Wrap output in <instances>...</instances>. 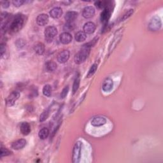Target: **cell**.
Returning a JSON list of instances; mask_svg holds the SVG:
<instances>
[{
  "label": "cell",
  "mask_w": 163,
  "mask_h": 163,
  "mask_svg": "<svg viewBox=\"0 0 163 163\" xmlns=\"http://www.w3.org/2000/svg\"><path fill=\"white\" fill-rule=\"evenodd\" d=\"M25 23V17L23 15H17L10 20L8 29L12 33H17L22 28Z\"/></svg>",
  "instance_id": "obj_1"
},
{
  "label": "cell",
  "mask_w": 163,
  "mask_h": 163,
  "mask_svg": "<svg viewBox=\"0 0 163 163\" xmlns=\"http://www.w3.org/2000/svg\"><path fill=\"white\" fill-rule=\"evenodd\" d=\"M91 48L89 46H88L87 43L84 44L82 46L81 50L77 54H76L75 57H74L75 63L77 65H80V64L84 62L88 57L89 55Z\"/></svg>",
  "instance_id": "obj_2"
},
{
  "label": "cell",
  "mask_w": 163,
  "mask_h": 163,
  "mask_svg": "<svg viewBox=\"0 0 163 163\" xmlns=\"http://www.w3.org/2000/svg\"><path fill=\"white\" fill-rule=\"evenodd\" d=\"M112 1H108V4L106 7L103 10V12L101 13L100 16V20L101 22L104 24V25H106L108 24V21L111 17V14L113 12V8L112 7Z\"/></svg>",
  "instance_id": "obj_3"
},
{
  "label": "cell",
  "mask_w": 163,
  "mask_h": 163,
  "mask_svg": "<svg viewBox=\"0 0 163 163\" xmlns=\"http://www.w3.org/2000/svg\"><path fill=\"white\" fill-rule=\"evenodd\" d=\"M82 145V143L80 141H78L76 143L75 146H74L72 155V161L73 162L78 163L80 162L81 157Z\"/></svg>",
  "instance_id": "obj_4"
},
{
  "label": "cell",
  "mask_w": 163,
  "mask_h": 163,
  "mask_svg": "<svg viewBox=\"0 0 163 163\" xmlns=\"http://www.w3.org/2000/svg\"><path fill=\"white\" fill-rule=\"evenodd\" d=\"M57 34V29L55 26H48L45 29V40L48 43H51L52 42L54 38L55 37Z\"/></svg>",
  "instance_id": "obj_5"
},
{
  "label": "cell",
  "mask_w": 163,
  "mask_h": 163,
  "mask_svg": "<svg viewBox=\"0 0 163 163\" xmlns=\"http://www.w3.org/2000/svg\"><path fill=\"white\" fill-rule=\"evenodd\" d=\"M162 22L159 17L155 16L153 17L149 24V28L152 31H157L161 28Z\"/></svg>",
  "instance_id": "obj_6"
},
{
  "label": "cell",
  "mask_w": 163,
  "mask_h": 163,
  "mask_svg": "<svg viewBox=\"0 0 163 163\" xmlns=\"http://www.w3.org/2000/svg\"><path fill=\"white\" fill-rule=\"evenodd\" d=\"M19 97H20V93L19 92L17 91L12 92L10 94L6 100L7 105L8 106H12L15 103H16V101L19 98Z\"/></svg>",
  "instance_id": "obj_7"
},
{
  "label": "cell",
  "mask_w": 163,
  "mask_h": 163,
  "mask_svg": "<svg viewBox=\"0 0 163 163\" xmlns=\"http://www.w3.org/2000/svg\"><path fill=\"white\" fill-rule=\"evenodd\" d=\"M70 52H69V51L64 50L61 51V52H59L57 55V61L59 63H61V64L65 63L68 61L69 58H70Z\"/></svg>",
  "instance_id": "obj_8"
},
{
  "label": "cell",
  "mask_w": 163,
  "mask_h": 163,
  "mask_svg": "<svg viewBox=\"0 0 163 163\" xmlns=\"http://www.w3.org/2000/svg\"><path fill=\"white\" fill-rule=\"evenodd\" d=\"M95 14V9L92 6H87L83 9L82 16L85 19H91Z\"/></svg>",
  "instance_id": "obj_9"
},
{
  "label": "cell",
  "mask_w": 163,
  "mask_h": 163,
  "mask_svg": "<svg viewBox=\"0 0 163 163\" xmlns=\"http://www.w3.org/2000/svg\"><path fill=\"white\" fill-rule=\"evenodd\" d=\"M106 123V118L101 116L95 117V118H93L92 120L91 121V125L95 127L102 126L105 124Z\"/></svg>",
  "instance_id": "obj_10"
},
{
  "label": "cell",
  "mask_w": 163,
  "mask_h": 163,
  "mask_svg": "<svg viewBox=\"0 0 163 163\" xmlns=\"http://www.w3.org/2000/svg\"><path fill=\"white\" fill-rule=\"evenodd\" d=\"M49 18L47 14L42 13L37 17L36 18V22L38 25L39 26H44L48 22Z\"/></svg>",
  "instance_id": "obj_11"
},
{
  "label": "cell",
  "mask_w": 163,
  "mask_h": 163,
  "mask_svg": "<svg viewBox=\"0 0 163 163\" xmlns=\"http://www.w3.org/2000/svg\"><path fill=\"white\" fill-rule=\"evenodd\" d=\"M96 25L95 24L92 22H88L86 23L83 26V32H84L86 34H92L96 30Z\"/></svg>",
  "instance_id": "obj_12"
},
{
  "label": "cell",
  "mask_w": 163,
  "mask_h": 163,
  "mask_svg": "<svg viewBox=\"0 0 163 163\" xmlns=\"http://www.w3.org/2000/svg\"><path fill=\"white\" fill-rule=\"evenodd\" d=\"M59 39H60V42L63 44L67 45V44H69L71 42L72 36L70 33L64 32L60 34V36H59Z\"/></svg>",
  "instance_id": "obj_13"
},
{
  "label": "cell",
  "mask_w": 163,
  "mask_h": 163,
  "mask_svg": "<svg viewBox=\"0 0 163 163\" xmlns=\"http://www.w3.org/2000/svg\"><path fill=\"white\" fill-rule=\"evenodd\" d=\"M113 87V82L112 79L110 78H108L104 81L102 86L103 91L106 92H108L112 90Z\"/></svg>",
  "instance_id": "obj_14"
},
{
  "label": "cell",
  "mask_w": 163,
  "mask_h": 163,
  "mask_svg": "<svg viewBox=\"0 0 163 163\" xmlns=\"http://www.w3.org/2000/svg\"><path fill=\"white\" fill-rule=\"evenodd\" d=\"M26 140L25 139H20L12 143V148L14 150H21L26 146Z\"/></svg>",
  "instance_id": "obj_15"
},
{
  "label": "cell",
  "mask_w": 163,
  "mask_h": 163,
  "mask_svg": "<svg viewBox=\"0 0 163 163\" xmlns=\"http://www.w3.org/2000/svg\"><path fill=\"white\" fill-rule=\"evenodd\" d=\"M63 15V10L60 7H54L50 12V16L53 19L60 18Z\"/></svg>",
  "instance_id": "obj_16"
},
{
  "label": "cell",
  "mask_w": 163,
  "mask_h": 163,
  "mask_svg": "<svg viewBox=\"0 0 163 163\" xmlns=\"http://www.w3.org/2000/svg\"><path fill=\"white\" fill-rule=\"evenodd\" d=\"M20 131L23 135H28L31 132V126L29 123L26 122H22L21 126H20Z\"/></svg>",
  "instance_id": "obj_17"
},
{
  "label": "cell",
  "mask_w": 163,
  "mask_h": 163,
  "mask_svg": "<svg viewBox=\"0 0 163 163\" xmlns=\"http://www.w3.org/2000/svg\"><path fill=\"white\" fill-rule=\"evenodd\" d=\"M78 13L75 11H70L68 12L66 15L65 19L68 22H73L77 18Z\"/></svg>",
  "instance_id": "obj_18"
},
{
  "label": "cell",
  "mask_w": 163,
  "mask_h": 163,
  "mask_svg": "<svg viewBox=\"0 0 163 163\" xmlns=\"http://www.w3.org/2000/svg\"><path fill=\"white\" fill-rule=\"evenodd\" d=\"M121 36H122V34L121 33H118L117 34H115L114 38H113V39L112 42V43L110 44V48H109V51L110 52L112 51L113 49L115 48V47L117 46L118 42L121 40Z\"/></svg>",
  "instance_id": "obj_19"
},
{
  "label": "cell",
  "mask_w": 163,
  "mask_h": 163,
  "mask_svg": "<svg viewBox=\"0 0 163 163\" xmlns=\"http://www.w3.org/2000/svg\"><path fill=\"white\" fill-rule=\"evenodd\" d=\"M45 45L44 44L42 43H38L36 45L34 46V50L35 51V52L39 56H41L43 53L45 52Z\"/></svg>",
  "instance_id": "obj_20"
},
{
  "label": "cell",
  "mask_w": 163,
  "mask_h": 163,
  "mask_svg": "<svg viewBox=\"0 0 163 163\" xmlns=\"http://www.w3.org/2000/svg\"><path fill=\"white\" fill-rule=\"evenodd\" d=\"M75 40L78 42H82L87 38V34L83 31H78L75 34Z\"/></svg>",
  "instance_id": "obj_21"
},
{
  "label": "cell",
  "mask_w": 163,
  "mask_h": 163,
  "mask_svg": "<svg viewBox=\"0 0 163 163\" xmlns=\"http://www.w3.org/2000/svg\"><path fill=\"white\" fill-rule=\"evenodd\" d=\"M80 75H79V74H78V75L76 76L75 80H74V82L73 84V87H72L73 94H75L78 91L79 86H80Z\"/></svg>",
  "instance_id": "obj_22"
},
{
  "label": "cell",
  "mask_w": 163,
  "mask_h": 163,
  "mask_svg": "<svg viewBox=\"0 0 163 163\" xmlns=\"http://www.w3.org/2000/svg\"><path fill=\"white\" fill-rule=\"evenodd\" d=\"M48 135H49V130L47 127L42 128V130H39L38 133L39 138L42 140H45L46 138L48 136Z\"/></svg>",
  "instance_id": "obj_23"
},
{
  "label": "cell",
  "mask_w": 163,
  "mask_h": 163,
  "mask_svg": "<svg viewBox=\"0 0 163 163\" xmlns=\"http://www.w3.org/2000/svg\"><path fill=\"white\" fill-rule=\"evenodd\" d=\"M57 65L55 62L52 61H48L46 65H45V67L47 70L49 72H52L54 71H55L57 69Z\"/></svg>",
  "instance_id": "obj_24"
},
{
  "label": "cell",
  "mask_w": 163,
  "mask_h": 163,
  "mask_svg": "<svg viewBox=\"0 0 163 163\" xmlns=\"http://www.w3.org/2000/svg\"><path fill=\"white\" fill-rule=\"evenodd\" d=\"M76 28V25L73 22H66V23L65 24V26L63 27V29L64 31L65 32L69 33L71 31H73L74 29H75Z\"/></svg>",
  "instance_id": "obj_25"
},
{
  "label": "cell",
  "mask_w": 163,
  "mask_h": 163,
  "mask_svg": "<svg viewBox=\"0 0 163 163\" xmlns=\"http://www.w3.org/2000/svg\"><path fill=\"white\" fill-rule=\"evenodd\" d=\"M52 87L51 85L47 84L43 88V94L44 96H45L46 97H51L52 96Z\"/></svg>",
  "instance_id": "obj_26"
},
{
  "label": "cell",
  "mask_w": 163,
  "mask_h": 163,
  "mask_svg": "<svg viewBox=\"0 0 163 163\" xmlns=\"http://www.w3.org/2000/svg\"><path fill=\"white\" fill-rule=\"evenodd\" d=\"M108 4V1H96L95 3V5L96 6V7L98 9H101V10H103L105 9Z\"/></svg>",
  "instance_id": "obj_27"
},
{
  "label": "cell",
  "mask_w": 163,
  "mask_h": 163,
  "mask_svg": "<svg viewBox=\"0 0 163 163\" xmlns=\"http://www.w3.org/2000/svg\"><path fill=\"white\" fill-rule=\"evenodd\" d=\"M97 68H98V65H96V64H94V65H92L91 66V67L90 68L89 70V71H88V73L87 75V78H90L92 76H93L94 74H95V72L96 71Z\"/></svg>",
  "instance_id": "obj_28"
},
{
  "label": "cell",
  "mask_w": 163,
  "mask_h": 163,
  "mask_svg": "<svg viewBox=\"0 0 163 163\" xmlns=\"http://www.w3.org/2000/svg\"><path fill=\"white\" fill-rule=\"evenodd\" d=\"M133 13H134V10L133 9H130L128 10L122 16V18H121V21H125V20H126L127 19L129 18L132 14H133Z\"/></svg>",
  "instance_id": "obj_29"
},
{
  "label": "cell",
  "mask_w": 163,
  "mask_h": 163,
  "mask_svg": "<svg viewBox=\"0 0 163 163\" xmlns=\"http://www.w3.org/2000/svg\"><path fill=\"white\" fill-rule=\"evenodd\" d=\"M12 154V152L10 151L7 148H4L1 147V152H0V155H1V157H4V156H8L9 155Z\"/></svg>",
  "instance_id": "obj_30"
},
{
  "label": "cell",
  "mask_w": 163,
  "mask_h": 163,
  "mask_svg": "<svg viewBox=\"0 0 163 163\" xmlns=\"http://www.w3.org/2000/svg\"><path fill=\"white\" fill-rule=\"evenodd\" d=\"M48 115H49V110H45L40 115V116H39V121L42 122L46 121L47 119Z\"/></svg>",
  "instance_id": "obj_31"
},
{
  "label": "cell",
  "mask_w": 163,
  "mask_h": 163,
  "mask_svg": "<svg viewBox=\"0 0 163 163\" xmlns=\"http://www.w3.org/2000/svg\"><path fill=\"white\" fill-rule=\"evenodd\" d=\"M16 45L17 48H22L26 45V42L22 39H18L16 42Z\"/></svg>",
  "instance_id": "obj_32"
},
{
  "label": "cell",
  "mask_w": 163,
  "mask_h": 163,
  "mask_svg": "<svg viewBox=\"0 0 163 163\" xmlns=\"http://www.w3.org/2000/svg\"><path fill=\"white\" fill-rule=\"evenodd\" d=\"M69 89H70V87H69L68 86H66L65 88L63 89L61 93V98L64 99L66 97V96L68 95V92H69Z\"/></svg>",
  "instance_id": "obj_33"
},
{
  "label": "cell",
  "mask_w": 163,
  "mask_h": 163,
  "mask_svg": "<svg viewBox=\"0 0 163 163\" xmlns=\"http://www.w3.org/2000/svg\"><path fill=\"white\" fill-rule=\"evenodd\" d=\"M26 1H23V0H14L12 1V3L15 7H21L24 3H25Z\"/></svg>",
  "instance_id": "obj_34"
},
{
  "label": "cell",
  "mask_w": 163,
  "mask_h": 163,
  "mask_svg": "<svg viewBox=\"0 0 163 163\" xmlns=\"http://www.w3.org/2000/svg\"><path fill=\"white\" fill-rule=\"evenodd\" d=\"M0 51H1V56H3L4 54L6 52V46L4 44L1 43V46H0Z\"/></svg>",
  "instance_id": "obj_35"
},
{
  "label": "cell",
  "mask_w": 163,
  "mask_h": 163,
  "mask_svg": "<svg viewBox=\"0 0 163 163\" xmlns=\"http://www.w3.org/2000/svg\"><path fill=\"white\" fill-rule=\"evenodd\" d=\"M1 5H2V7L4 9L8 8L10 6V2L7 1H3V2H1Z\"/></svg>",
  "instance_id": "obj_36"
},
{
  "label": "cell",
  "mask_w": 163,
  "mask_h": 163,
  "mask_svg": "<svg viewBox=\"0 0 163 163\" xmlns=\"http://www.w3.org/2000/svg\"><path fill=\"white\" fill-rule=\"evenodd\" d=\"M62 3L65 4V5H69L70 3H71V1H63Z\"/></svg>",
  "instance_id": "obj_37"
}]
</instances>
